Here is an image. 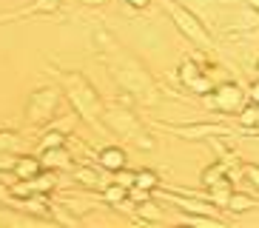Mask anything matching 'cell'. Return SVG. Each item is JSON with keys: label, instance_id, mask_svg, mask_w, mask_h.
I'll return each instance as SVG.
<instances>
[{"label": "cell", "instance_id": "obj_9", "mask_svg": "<svg viewBox=\"0 0 259 228\" xmlns=\"http://www.w3.org/2000/svg\"><path fill=\"white\" fill-rule=\"evenodd\" d=\"M137 188H157V174L154 171H137Z\"/></svg>", "mask_w": 259, "mask_h": 228}, {"label": "cell", "instance_id": "obj_18", "mask_svg": "<svg viewBox=\"0 0 259 228\" xmlns=\"http://www.w3.org/2000/svg\"><path fill=\"white\" fill-rule=\"evenodd\" d=\"M251 100H253V103H259V80L251 86Z\"/></svg>", "mask_w": 259, "mask_h": 228}, {"label": "cell", "instance_id": "obj_4", "mask_svg": "<svg viewBox=\"0 0 259 228\" xmlns=\"http://www.w3.org/2000/svg\"><path fill=\"white\" fill-rule=\"evenodd\" d=\"M183 80H185L188 86H197V89H202V91L208 89L205 80H202V74H199V68L194 66V63H185V66H183Z\"/></svg>", "mask_w": 259, "mask_h": 228}, {"label": "cell", "instance_id": "obj_11", "mask_svg": "<svg viewBox=\"0 0 259 228\" xmlns=\"http://www.w3.org/2000/svg\"><path fill=\"white\" fill-rule=\"evenodd\" d=\"M185 220L194 222V225H217V220H213V217H199V214H188Z\"/></svg>", "mask_w": 259, "mask_h": 228}, {"label": "cell", "instance_id": "obj_15", "mask_svg": "<svg viewBox=\"0 0 259 228\" xmlns=\"http://www.w3.org/2000/svg\"><path fill=\"white\" fill-rule=\"evenodd\" d=\"M220 177H222V168H217V166H213V168H208L205 174H202V180H205V182H211V180H220Z\"/></svg>", "mask_w": 259, "mask_h": 228}, {"label": "cell", "instance_id": "obj_13", "mask_svg": "<svg viewBox=\"0 0 259 228\" xmlns=\"http://www.w3.org/2000/svg\"><path fill=\"white\" fill-rule=\"evenodd\" d=\"M117 180H120V185H125V188H131V185L137 182V174H131V171H120V177H117Z\"/></svg>", "mask_w": 259, "mask_h": 228}, {"label": "cell", "instance_id": "obj_10", "mask_svg": "<svg viewBox=\"0 0 259 228\" xmlns=\"http://www.w3.org/2000/svg\"><path fill=\"white\" fill-rule=\"evenodd\" d=\"M228 205H231V211H245V208L251 205V200H248V197H239V194H234V197L228 200Z\"/></svg>", "mask_w": 259, "mask_h": 228}, {"label": "cell", "instance_id": "obj_6", "mask_svg": "<svg viewBox=\"0 0 259 228\" xmlns=\"http://www.w3.org/2000/svg\"><path fill=\"white\" fill-rule=\"evenodd\" d=\"M43 160H46L49 166H66V163H69V154L57 145V148H46V157Z\"/></svg>", "mask_w": 259, "mask_h": 228}, {"label": "cell", "instance_id": "obj_5", "mask_svg": "<svg viewBox=\"0 0 259 228\" xmlns=\"http://www.w3.org/2000/svg\"><path fill=\"white\" fill-rule=\"evenodd\" d=\"M17 177H37V171H40V163H34L31 157H23V160H17Z\"/></svg>", "mask_w": 259, "mask_h": 228}, {"label": "cell", "instance_id": "obj_16", "mask_svg": "<svg viewBox=\"0 0 259 228\" xmlns=\"http://www.w3.org/2000/svg\"><path fill=\"white\" fill-rule=\"evenodd\" d=\"M245 174H248V177H251V180L259 185V166H253V163H248V166H245Z\"/></svg>", "mask_w": 259, "mask_h": 228}, {"label": "cell", "instance_id": "obj_14", "mask_svg": "<svg viewBox=\"0 0 259 228\" xmlns=\"http://www.w3.org/2000/svg\"><path fill=\"white\" fill-rule=\"evenodd\" d=\"M54 145H63V134H49L43 148H54Z\"/></svg>", "mask_w": 259, "mask_h": 228}, {"label": "cell", "instance_id": "obj_12", "mask_svg": "<svg viewBox=\"0 0 259 228\" xmlns=\"http://www.w3.org/2000/svg\"><path fill=\"white\" fill-rule=\"evenodd\" d=\"M120 197H125V185H111L106 191V200H111V203H117Z\"/></svg>", "mask_w": 259, "mask_h": 228}, {"label": "cell", "instance_id": "obj_2", "mask_svg": "<svg viewBox=\"0 0 259 228\" xmlns=\"http://www.w3.org/2000/svg\"><path fill=\"white\" fill-rule=\"evenodd\" d=\"M174 17H177V23H180V29H183L188 37H194L197 43H202V46L211 43V40H208V34L202 31V26H199V23L194 20L188 12H185V9H174Z\"/></svg>", "mask_w": 259, "mask_h": 228}, {"label": "cell", "instance_id": "obj_17", "mask_svg": "<svg viewBox=\"0 0 259 228\" xmlns=\"http://www.w3.org/2000/svg\"><path fill=\"white\" fill-rule=\"evenodd\" d=\"M143 214H145V217H148V214H151L154 220H157V217H160V214L154 211V205H151V203H145V205H143Z\"/></svg>", "mask_w": 259, "mask_h": 228}, {"label": "cell", "instance_id": "obj_3", "mask_svg": "<svg viewBox=\"0 0 259 228\" xmlns=\"http://www.w3.org/2000/svg\"><path fill=\"white\" fill-rule=\"evenodd\" d=\"M100 163H103L108 171H120V168L125 166V154H122L120 148H103V154H100Z\"/></svg>", "mask_w": 259, "mask_h": 228}, {"label": "cell", "instance_id": "obj_7", "mask_svg": "<svg viewBox=\"0 0 259 228\" xmlns=\"http://www.w3.org/2000/svg\"><path fill=\"white\" fill-rule=\"evenodd\" d=\"M239 123H242V126H259V103H253L251 108H245V111L239 114Z\"/></svg>", "mask_w": 259, "mask_h": 228}, {"label": "cell", "instance_id": "obj_1", "mask_svg": "<svg viewBox=\"0 0 259 228\" xmlns=\"http://www.w3.org/2000/svg\"><path fill=\"white\" fill-rule=\"evenodd\" d=\"M242 103V91L236 89L234 83H225L217 89V100H211V106L222 108V111H231V108H239Z\"/></svg>", "mask_w": 259, "mask_h": 228}, {"label": "cell", "instance_id": "obj_19", "mask_svg": "<svg viewBox=\"0 0 259 228\" xmlns=\"http://www.w3.org/2000/svg\"><path fill=\"white\" fill-rule=\"evenodd\" d=\"M77 177H80V180H85V182H94V174H92V171H80Z\"/></svg>", "mask_w": 259, "mask_h": 228}, {"label": "cell", "instance_id": "obj_20", "mask_svg": "<svg viewBox=\"0 0 259 228\" xmlns=\"http://www.w3.org/2000/svg\"><path fill=\"white\" fill-rule=\"evenodd\" d=\"M125 3H131V6H137V9L148 6V0H125Z\"/></svg>", "mask_w": 259, "mask_h": 228}, {"label": "cell", "instance_id": "obj_8", "mask_svg": "<svg viewBox=\"0 0 259 228\" xmlns=\"http://www.w3.org/2000/svg\"><path fill=\"white\" fill-rule=\"evenodd\" d=\"M217 126H191V129H180V134L185 137H205V134H217Z\"/></svg>", "mask_w": 259, "mask_h": 228}, {"label": "cell", "instance_id": "obj_21", "mask_svg": "<svg viewBox=\"0 0 259 228\" xmlns=\"http://www.w3.org/2000/svg\"><path fill=\"white\" fill-rule=\"evenodd\" d=\"M253 6H256V9H259V0H256V3H253Z\"/></svg>", "mask_w": 259, "mask_h": 228}]
</instances>
